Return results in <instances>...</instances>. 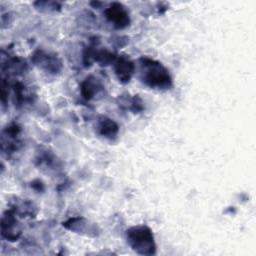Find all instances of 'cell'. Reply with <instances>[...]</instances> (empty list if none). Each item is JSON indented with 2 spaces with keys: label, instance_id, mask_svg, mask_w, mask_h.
Wrapping results in <instances>:
<instances>
[{
  "label": "cell",
  "instance_id": "obj_4",
  "mask_svg": "<svg viewBox=\"0 0 256 256\" xmlns=\"http://www.w3.org/2000/svg\"><path fill=\"white\" fill-rule=\"evenodd\" d=\"M133 71H134V66L130 61L126 59H121L117 62L116 73L118 75V78L121 81H124V82L129 81L131 78V75L133 74Z\"/></svg>",
  "mask_w": 256,
  "mask_h": 256
},
{
  "label": "cell",
  "instance_id": "obj_6",
  "mask_svg": "<svg viewBox=\"0 0 256 256\" xmlns=\"http://www.w3.org/2000/svg\"><path fill=\"white\" fill-rule=\"evenodd\" d=\"M83 87H85V88H91V85H90V84H87L86 86L84 85ZM92 94H93V92L91 91V89H89V92H88V94L86 95V97H87V98H90V97L92 96Z\"/></svg>",
  "mask_w": 256,
  "mask_h": 256
},
{
  "label": "cell",
  "instance_id": "obj_1",
  "mask_svg": "<svg viewBox=\"0 0 256 256\" xmlns=\"http://www.w3.org/2000/svg\"><path fill=\"white\" fill-rule=\"evenodd\" d=\"M141 73L143 75V81L150 87L167 89L171 86V78L168 71L158 62L142 59Z\"/></svg>",
  "mask_w": 256,
  "mask_h": 256
},
{
  "label": "cell",
  "instance_id": "obj_2",
  "mask_svg": "<svg viewBox=\"0 0 256 256\" xmlns=\"http://www.w3.org/2000/svg\"><path fill=\"white\" fill-rule=\"evenodd\" d=\"M127 239L134 250L141 254H153L155 244L152 232L143 226L131 228L127 231Z\"/></svg>",
  "mask_w": 256,
  "mask_h": 256
},
{
  "label": "cell",
  "instance_id": "obj_3",
  "mask_svg": "<svg viewBox=\"0 0 256 256\" xmlns=\"http://www.w3.org/2000/svg\"><path fill=\"white\" fill-rule=\"evenodd\" d=\"M107 18L114 22L116 26L123 28L129 24V17L125 9L120 4H113L107 11H106Z\"/></svg>",
  "mask_w": 256,
  "mask_h": 256
},
{
  "label": "cell",
  "instance_id": "obj_5",
  "mask_svg": "<svg viewBox=\"0 0 256 256\" xmlns=\"http://www.w3.org/2000/svg\"><path fill=\"white\" fill-rule=\"evenodd\" d=\"M99 128H100L101 134L105 135L106 137H112V136L116 135V133L118 131L117 125L112 120L106 119V118H103V120L100 121Z\"/></svg>",
  "mask_w": 256,
  "mask_h": 256
}]
</instances>
